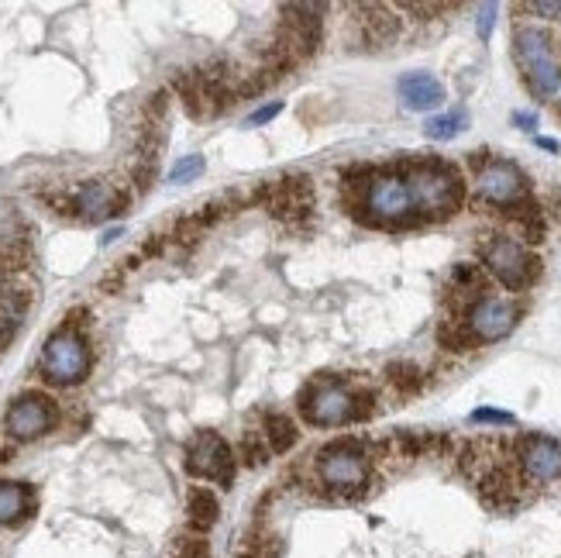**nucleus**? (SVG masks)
Returning a JSON list of instances; mask_svg holds the SVG:
<instances>
[{
    "label": "nucleus",
    "instance_id": "nucleus-16",
    "mask_svg": "<svg viewBox=\"0 0 561 558\" xmlns=\"http://www.w3.org/2000/svg\"><path fill=\"white\" fill-rule=\"evenodd\" d=\"M35 514V490L28 483L0 479V524H21Z\"/></svg>",
    "mask_w": 561,
    "mask_h": 558
},
{
    "label": "nucleus",
    "instance_id": "nucleus-19",
    "mask_svg": "<svg viewBox=\"0 0 561 558\" xmlns=\"http://www.w3.org/2000/svg\"><path fill=\"white\" fill-rule=\"evenodd\" d=\"M262 438H266L269 452H290V448L296 445V424L286 414H269Z\"/></svg>",
    "mask_w": 561,
    "mask_h": 558
},
{
    "label": "nucleus",
    "instance_id": "nucleus-10",
    "mask_svg": "<svg viewBox=\"0 0 561 558\" xmlns=\"http://www.w3.org/2000/svg\"><path fill=\"white\" fill-rule=\"evenodd\" d=\"M131 204V193L114 186L111 180H87L76 190H69V211L83 221H107L118 217Z\"/></svg>",
    "mask_w": 561,
    "mask_h": 558
},
{
    "label": "nucleus",
    "instance_id": "nucleus-1",
    "mask_svg": "<svg viewBox=\"0 0 561 558\" xmlns=\"http://www.w3.org/2000/svg\"><path fill=\"white\" fill-rule=\"evenodd\" d=\"M410 183V193H414V207L420 221H441V217H451L462 207V180L458 173L448 166V162L438 159H424V162H410L403 169Z\"/></svg>",
    "mask_w": 561,
    "mask_h": 558
},
{
    "label": "nucleus",
    "instance_id": "nucleus-3",
    "mask_svg": "<svg viewBox=\"0 0 561 558\" xmlns=\"http://www.w3.org/2000/svg\"><path fill=\"white\" fill-rule=\"evenodd\" d=\"M300 410L310 424L338 428V424L362 421L372 414V393H355L338 379H324V383H310L300 393Z\"/></svg>",
    "mask_w": 561,
    "mask_h": 558
},
{
    "label": "nucleus",
    "instance_id": "nucleus-21",
    "mask_svg": "<svg viewBox=\"0 0 561 558\" xmlns=\"http://www.w3.org/2000/svg\"><path fill=\"white\" fill-rule=\"evenodd\" d=\"M438 338H441V345H444V348H451V352H465V348H472V345H475L472 331L465 328V324H458V321L441 324Z\"/></svg>",
    "mask_w": 561,
    "mask_h": 558
},
{
    "label": "nucleus",
    "instance_id": "nucleus-11",
    "mask_svg": "<svg viewBox=\"0 0 561 558\" xmlns=\"http://www.w3.org/2000/svg\"><path fill=\"white\" fill-rule=\"evenodd\" d=\"M186 469H190V476L214 479V483L228 486L231 476H235V455H231L228 441L221 434L204 431L186 448Z\"/></svg>",
    "mask_w": 561,
    "mask_h": 558
},
{
    "label": "nucleus",
    "instance_id": "nucleus-27",
    "mask_svg": "<svg viewBox=\"0 0 561 558\" xmlns=\"http://www.w3.org/2000/svg\"><path fill=\"white\" fill-rule=\"evenodd\" d=\"M493 21H496V4L479 7V38L493 35Z\"/></svg>",
    "mask_w": 561,
    "mask_h": 558
},
{
    "label": "nucleus",
    "instance_id": "nucleus-22",
    "mask_svg": "<svg viewBox=\"0 0 561 558\" xmlns=\"http://www.w3.org/2000/svg\"><path fill=\"white\" fill-rule=\"evenodd\" d=\"M389 383L403 393H414L420 386V372L410 366V362H393V366H389Z\"/></svg>",
    "mask_w": 561,
    "mask_h": 558
},
{
    "label": "nucleus",
    "instance_id": "nucleus-8",
    "mask_svg": "<svg viewBox=\"0 0 561 558\" xmlns=\"http://www.w3.org/2000/svg\"><path fill=\"white\" fill-rule=\"evenodd\" d=\"M59 421V407L45 393H25L7 407L4 431L11 441H35L42 434H49Z\"/></svg>",
    "mask_w": 561,
    "mask_h": 558
},
{
    "label": "nucleus",
    "instance_id": "nucleus-13",
    "mask_svg": "<svg viewBox=\"0 0 561 558\" xmlns=\"http://www.w3.org/2000/svg\"><path fill=\"white\" fill-rule=\"evenodd\" d=\"M520 321V307L513 300L503 297H479L469 307V317H465V328L472 331L475 341H500L517 328Z\"/></svg>",
    "mask_w": 561,
    "mask_h": 558
},
{
    "label": "nucleus",
    "instance_id": "nucleus-9",
    "mask_svg": "<svg viewBox=\"0 0 561 558\" xmlns=\"http://www.w3.org/2000/svg\"><path fill=\"white\" fill-rule=\"evenodd\" d=\"M482 259H486V269L500 279L506 290H524L537 273V259L513 238H493L482 248Z\"/></svg>",
    "mask_w": 561,
    "mask_h": 558
},
{
    "label": "nucleus",
    "instance_id": "nucleus-23",
    "mask_svg": "<svg viewBox=\"0 0 561 558\" xmlns=\"http://www.w3.org/2000/svg\"><path fill=\"white\" fill-rule=\"evenodd\" d=\"M266 455H269V445H266V438H259V434H248L238 448V459L245 465H262L266 462Z\"/></svg>",
    "mask_w": 561,
    "mask_h": 558
},
{
    "label": "nucleus",
    "instance_id": "nucleus-31",
    "mask_svg": "<svg viewBox=\"0 0 561 558\" xmlns=\"http://www.w3.org/2000/svg\"><path fill=\"white\" fill-rule=\"evenodd\" d=\"M537 145H541V149H548V152H558V142H551V138H537Z\"/></svg>",
    "mask_w": 561,
    "mask_h": 558
},
{
    "label": "nucleus",
    "instance_id": "nucleus-5",
    "mask_svg": "<svg viewBox=\"0 0 561 558\" xmlns=\"http://www.w3.org/2000/svg\"><path fill=\"white\" fill-rule=\"evenodd\" d=\"M90 366H93V355H90L87 338H83V331L66 328V324H62L56 335L45 341L42 362H38L42 376L49 379V383H56V386L83 383V379L90 376Z\"/></svg>",
    "mask_w": 561,
    "mask_h": 558
},
{
    "label": "nucleus",
    "instance_id": "nucleus-14",
    "mask_svg": "<svg viewBox=\"0 0 561 558\" xmlns=\"http://www.w3.org/2000/svg\"><path fill=\"white\" fill-rule=\"evenodd\" d=\"M520 469L531 483H555L561 479V441L544 438V434H531L520 441Z\"/></svg>",
    "mask_w": 561,
    "mask_h": 558
},
{
    "label": "nucleus",
    "instance_id": "nucleus-15",
    "mask_svg": "<svg viewBox=\"0 0 561 558\" xmlns=\"http://www.w3.org/2000/svg\"><path fill=\"white\" fill-rule=\"evenodd\" d=\"M400 100L407 111H434L444 104V83L431 73H407L400 80Z\"/></svg>",
    "mask_w": 561,
    "mask_h": 558
},
{
    "label": "nucleus",
    "instance_id": "nucleus-17",
    "mask_svg": "<svg viewBox=\"0 0 561 558\" xmlns=\"http://www.w3.org/2000/svg\"><path fill=\"white\" fill-rule=\"evenodd\" d=\"M358 25H362V35L369 45H389L396 38V31H400V21L393 18V11L383 4H365L358 7Z\"/></svg>",
    "mask_w": 561,
    "mask_h": 558
},
{
    "label": "nucleus",
    "instance_id": "nucleus-2",
    "mask_svg": "<svg viewBox=\"0 0 561 558\" xmlns=\"http://www.w3.org/2000/svg\"><path fill=\"white\" fill-rule=\"evenodd\" d=\"M358 211H369L362 217L365 224H386V228H403V224H417V207L410 183L400 169H389V173H372L369 186L362 193V204H355Z\"/></svg>",
    "mask_w": 561,
    "mask_h": 558
},
{
    "label": "nucleus",
    "instance_id": "nucleus-18",
    "mask_svg": "<svg viewBox=\"0 0 561 558\" xmlns=\"http://www.w3.org/2000/svg\"><path fill=\"white\" fill-rule=\"evenodd\" d=\"M186 514H190L186 521H190L193 531H210L217 524V517H221V503H217V496L210 490L197 486L186 496Z\"/></svg>",
    "mask_w": 561,
    "mask_h": 558
},
{
    "label": "nucleus",
    "instance_id": "nucleus-4",
    "mask_svg": "<svg viewBox=\"0 0 561 558\" xmlns=\"http://www.w3.org/2000/svg\"><path fill=\"white\" fill-rule=\"evenodd\" d=\"M513 56L524 73L527 90L537 100H551L561 87V66L555 56V42L551 35H544L541 28H517L513 31Z\"/></svg>",
    "mask_w": 561,
    "mask_h": 558
},
{
    "label": "nucleus",
    "instance_id": "nucleus-25",
    "mask_svg": "<svg viewBox=\"0 0 561 558\" xmlns=\"http://www.w3.org/2000/svg\"><path fill=\"white\" fill-rule=\"evenodd\" d=\"M472 421L475 424H513V417L503 414V410H475Z\"/></svg>",
    "mask_w": 561,
    "mask_h": 558
},
{
    "label": "nucleus",
    "instance_id": "nucleus-26",
    "mask_svg": "<svg viewBox=\"0 0 561 558\" xmlns=\"http://www.w3.org/2000/svg\"><path fill=\"white\" fill-rule=\"evenodd\" d=\"M179 558H207V545L200 538H186L183 545H179Z\"/></svg>",
    "mask_w": 561,
    "mask_h": 558
},
{
    "label": "nucleus",
    "instance_id": "nucleus-30",
    "mask_svg": "<svg viewBox=\"0 0 561 558\" xmlns=\"http://www.w3.org/2000/svg\"><path fill=\"white\" fill-rule=\"evenodd\" d=\"M513 121L524 124V128H534V114H513Z\"/></svg>",
    "mask_w": 561,
    "mask_h": 558
},
{
    "label": "nucleus",
    "instance_id": "nucleus-20",
    "mask_svg": "<svg viewBox=\"0 0 561 558\" xmlns=\"http://www.w3.org/2000/svg\"><path fill=\"white\" fill-rule=\"evenodd\" d=\"M462 128H469V114H465V111L438 114V118H431L424 124L427 138H434V142H451V138H455Z\"/></svg>",
    "mask_w": 561,
    "mask_h": 558
},
{
    "label": "nucleus",
    "instance_id": "nucleus-24",
    "mask_svg": "<svg viewBox=\"0 0 561 558\" xmlns=\"http://www.w3.org/2000/svg\"><path fill=\"white\" fill-rule=\"evenodd\" d=\"M204 173V159L200 155H186V159H179L173 169H169V183H190L197 180V176Z\"/></svg>",
    "mask_w": 561,
    "mask_h": 558
},
{
    "label": "nucleus",
    "instance_id": "nucleus-6",
    "mask_svg": "<svg viewBox=\"0 0 561 558\" xmlns=\"http://www.w3.org/2000/svg\"><path fill=\"white\" fill-rule=\"evenodd\" d=\"M321 483L334 493H362L369 483V459L355 441H334L317 455Z\"/></svg>",
    "mask_w": 561,
    "mask_h": 558
},
{
    "label": "nucleus",
    "instance_id": "nucleus-32",
    "mask_svg": "<svg viewBox=\"0 0 561 558\" xmlns=\"http://www.w3.org/2000/svg\"><path fill=\"white\" fill-rule=\"evenodd\" d=\"M558 111H561V100H558Z\"/></svg>",
    "mask_w": 561,
    "mask_h": 558
},
{
    "label": "nucleus",
    "instance_id": "nucleus-7",
    "mask_svg": "<svg viewBox=\"0 0 561 558\" xmlns=\"http://www.w3.org/2000/svg\"><path fill=\"white\" fill-rule=\"evenodd\" d=\"M255 200L266 204L279 221H286L290 228H300L303 221H310L314 214V186L307 176H283V180L262 183L255 190Z\"/></svg>",
    "mask_w": 561,
    "mask_h": 558
},
{
    "label": "nucleus",
    "instance_id": "nucleus-28",
    "mask_svg": "<svg viewBox=\"0 0 561 558\" xmlns=\"http://www.w3.org/2000/svg\"><path fill=\"white\" fill-rule=\"evenodd\" d=\"M279 111H283V104H269V107H259V111H255L252 118H248V124H266V121H272V118H276Z\"/></svg>",
    "mask_w": 561,
    "mask_h": 558
},
{
    "label": "nucleus",
    "instance_id": "nucleus-12",
    "mask_svg": "<svg viewBox=\"0 0 561 558\" xmlns=\"http://www.w3.org/2000/svg\"><path fill=\"white\" fill-rule=\"evenodd\" d=\"M475 190L486 204L496 207H513L527 197V180L513 162L503 159H489L486 166L475 173Z\"/></svg>",
    "mask_w": 561,
    "mask_h": 558
},
{
    "label": "nucleus",
    "instance_id": "nucleus-29",
    "mask_svg": "<svg viewBox=\"0 0 561 558\" xmlns=\"http://www.w3.org/2000/svg\"><path fill=\"white\" fill-rule=\"evenodd\" d=\"M527 11L548 14V18H561V4H527Z\"/></svg>",
    "mask_w": 561,
    "mask_h": 558
}]
</instances>
